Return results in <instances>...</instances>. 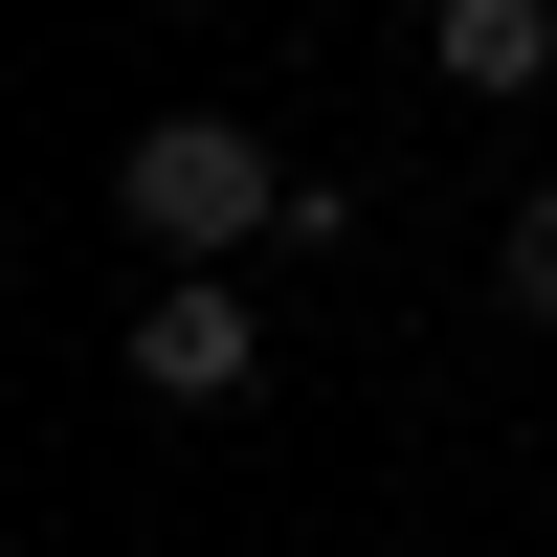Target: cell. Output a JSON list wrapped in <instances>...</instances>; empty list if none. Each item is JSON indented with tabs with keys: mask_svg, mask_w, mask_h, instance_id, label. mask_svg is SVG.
I'll return each instance as SVG.
<instances>
[{
	"mask_svg": "<svg viewBox=\"0 0 557 557\" xmlns=\"http://www.w3.org/2000/svg\"><path fill=\"white\" fill-rule=\"evenodd\" d=\"M290 201H312V178L268 157L246 112H134V134H112V223H134V268H246V246H290Z\"/></svg>",
	"mask_w": 557,
	"mask_h": 557,
	"instance_id": "cell-1",
	"label": "cell"
},
{
	"mask_svg": "<svg viewBox=\"0 0 557 557\" xmlns=\"http://www.w3.org/2000/svg\"><path fill=\"white\" fill-rule=\"evenodd\" d=\"M424 67L446 89H557V0H424Z\"/></svg>",
	"mask_w": 557,
	"mask_h": 557,
	"instance_id": "cell-3",
	"label": "cell"
},
{
	"mask_svg": "<svg viewBox=\"0 0 557 557\" xmlns=\"http://www.w3.org/2000/svg\"><path fill=\"white\" fill-rule=\"evenodd\" d=\"M134 401H178V424H223V401H246L268 380V290H246V268H134Z\"/></svg>",
	"mask_w": 557,
	"mask_h": 557,
	"instance_id": "cell-2",
	"label": "cell"
},
{
	"mask_svg": "<svg viewBox=\"0 0 557 557\" xmlns=\"http://www.w3.org/2000/svg\"><path fill=\"white\" fill-rule=\"evenodd\" d=\"M491 312H535V335H557V178H535L513 223H491Z\"/></svg>",
	"mask_w": 557,
	"mask_h": 557,
	"instance_id": "cell-4",
	"label": "cell"
}]
</instances>
